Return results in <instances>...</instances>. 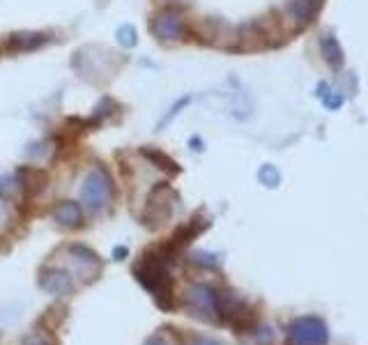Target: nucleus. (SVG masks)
Masks as SVG:
<instances>
[{
	"label": "nucleus",
	"instance_id": "4",
	"mask_svg": "<svg viewBox=\"0 0 368 345\" xmlns=\"http://www.w3.org/2000/svg\"><path fill=\"white\" fill-rule=\"evenodd\" d=\"M288 345H330V327L315 315L295 318L288 324Z\"/></svg>",
	"mask_w": 368,
	"mask_h": 345
},
{
	"label": "nucleus",
	"instance_id": "21",
	"mask_svg": "<svg viewBox=\"0 0 368 345\" xmlns=\"http://www.w3.org/2000/svg\"><path fill=\"white\" fill-rule=\"evenodd\" d=\"M16 189H19L16 177H0V201H3V198L14 196Z\"/></svg>",
	"mask_w": 368,
	"mask_h": 345
},
{
	"label": "nucleus",
	"instance_id": "13",
	"mask_svg": "<svg viewBox=\"0 0 368 345\" xmlns=\"http://www.w3.org/2000/svg\"><path fill=\"white\" fill-rule=\"evenodd\" d=\"M320 46H322V56H325V60L330 63L332 67H341V65H343V51H341L336 37L325 35V37H322Z\"/></svg>",
	"mask_w": 368,
	"mask_h": 345
},
{
	"label": "nucleus",
	"instance_id": "18",
	"mask_svg": "<svg viewBox=\"0 0 368 345\" xmlns=\"http://www.w3.org/2000/svg\"><path fill=\"white\" fill-rule=\"evenodd\" d=\"M163 331H166V334H161V329H159V334L148 336L143 345H180V338L182 336L177 334L173 327H163Z\"/></svg>",
	"mask_w": 368,
	"mask_h": 345
},
{
	"label": "nucleus",
	"instance_id": "20",
	"mask_svg": "<svg viewBox=\"0 0 368 345\" xmlns=\"http://www.w3.org/2000/svg\"><path fill=\"white\" fill-rule=\"evenodd\" d=\"M258 180L260 184H265L267 189H276L279 187V182H281V172L274 168V166H262V168L258 170Z\"/></svg>",
	"mask_w": 368,
	"mask_h": 345
},
{
	"label": "nucleus",
	"instance_id": "22",
	"mask_svg": "<svg viewBox=\"0 0 368 345\" xmlns=\"http://www.w3.org/2000/svg\"><path fill=\"white\" fill-rule=\"evenodd\" d=\"M117 39H120L122 46H134L136 44V30L131 28V25H122V28L117 30Z\"/></svg>",
	"mask_w": 368,
	"mask_h": 345
},
{
	"label": "nucleus",
	"instance_id": "25",
	"mask_svg": "<svg viewBox=\"0 0 368 345\" xmlns=\"http://www.w3.org/2000/svg\"><path fill=\"white\" fill-rule=\"evenodd\" d=\"M5 221H10V214H8V210H5V203L0 201V225H3Z\"/></svg>",
	"mask_w": 368,
	"mask_h": 345
},
{
	"label": "nucleus",
	"instance_id": "14",
	"mask_svg": "<svg viewBox=\"0 0 368 345\" xmlns=\"http://www.w3.org/2000/svg\"><path fill=\"white\" fill-rule=\"evenodd\" d=\"M46 42L44 35H35V32H23V35H12L10 39V49L14 51H28V49H37Z\"/></svg>",
	"mask_w": 368,
	"mask_h": 345
},
{
	"label": "nucleus",
	"instance_id": "24",
	"mask_svg": "<svg viewBox=\"0 0 368 345\" xmlns=\"http://www.w3.org/2000/svg\"><path fill=\"white\" fill-rule=\"evenodd\" d=\"M129 258V249L127 247H115L113 249V260L115 263H122V260H127Z\"/></svg>",
	"mask_w": 368,
	"mask_h": 345
},
{
	"label": "nucleus",
	"instance_id": "15",
	"mask_svg": "<svg viewBox=\"0 0 368 345\" xmlns=\"http://www.w3.org/2000/svg\"><path fill=\"white\" fill-rule=\"evenodd\" d=\"M14 345H58V341L54 338V334H49V331L35 327L32 331H28L25 336H21Z\"/></svg>",
	"mask_w": 368,
	"mask_h": 345
},
{
	"label": "nucleus",
	"instance_id": "5",
	"mask_svg": "<svg viewBox=\"0 0 368 345\" xmlns=\"http://www.w3.org/2000/svg\"><path fill=\"white\" fill-rule=\"evenodd\" d=\"M177 203V194L168 184L159 182L150 191L148 196V208H146V223L150 230H159L168 223V219L173 216V205Z\"/></svg>",
	"mask_w": 368,
	"mask_h": 345
},
{
	"label": "nucleus",
	"instance_id": "10",
	"mask_svg": "<svg viewBox=\"0 0 368 345\" xmlns=\"http://www.w3.org/2000/svg\"><path fill=\"white\" fill-rule=\"evenodd\" d=\"M207 225H209V221H205V219H203L200 214H196V216L189 219V221L184 223V225H180V228L175 230L173 237H170L168 242L173 244L177 251H182L184 247H189V244H192L196 237H198L203 230L207 228Z\"/></svg>",
	"mask_w": 368,
	"mask_h": 345
},
{
	"label": "nucleus",
	"instance_id": "7",
	"mask_svg": "<svg viewBox=\"0 0 368 345\" xmlns=\"http://www.w3.org/2000/svg\"><path fill=\"white\" fill-rule=\"evenodd\" d=\"M65 251L69 254L71 265L76 267L83 283H90V281H97V278H100L104 263L97 251H92L90 247H85V244H67Z\"/></svg>",
	"mask_w": 368,
	"mask_h": 345
},
{
	"label": "nucleus",
	"instance_id": "1",
	"mask_svg": "<svg viewBox=\"0 0 368 345\" xmlns=\"http://www.w3.org/2000/svg\"><path fill=\"white\" fill-rule=\"evenodd\" d=\"M180 251L173 244H157V247L143 251L141 260L134 265V278L152 295L157 309L163 313H173L177 309V297L173 293V276L170 265L177 260Z\"/></svg>",
	"mask_w": 368,
	"mask_h": 345
},
{
	"label": "nucleus",
	"instance_id": "9",
	"mask_svg": "<svg viewBox=\"0 0 368 345\" xmlns=\"http://www.w3.org/2000/svg\"><path fill=\"white\" fill-rule=\"evenodd\" d=\"M51 214H54V221L58 225H62V228H67V230L83 228V210H81V205L74 201H60Z\"/></svg>",
	"mask_w": 368,
	"mask_h": 345
},
{
	"label": "nucleus",
	"instance_id": "3",
	"mask_svg": "<svg viewBox=\"0 0 368 345\" xmlns=\"http://www.w3.org/2000/svg\"><path fill=\"white\" fill-rule=\"evenodd\" d=\"M214 290L216 288L207 283H192L184 290L182 307L196 320H203L207 324H219V318H216V309H214Z\"/></svg>",
	"mask_w": 368,
	"mask_h": 345
},
{
	"label": "nucleus",
	"instance_id": "19",
	"mask_svg": "<svg viewBox=\"0 0 368 345\" xmlns=\"http://www.w3.org/2000/svg\"><path fill=\"white\" fill-rule=\"evenodd\" d=\"M192 265H196V267H203V269H216L219 267V256L214 254H207V251H196V254H192Z\"/></svg>",
	"mask_w": 368,
	"mask_h": 345
},
{
	"label": "nucleus",
	"instance_id": "2",
	"mask_svg": "<svg viewBox=\"0 0 368 345\" xmlns=\"http://www.w3.org/2000/svg\"><path fill=\"white\" fill-rule=\"evenodd\" d=\"M111 196H113V182H111L108 170L97 166V168L85 177V182L81 187V201L92 214H100V212L106 210Z\"/></svg>",
	"mask_w": 368,
	"mask_h": 345
},
{
	"label": "nucleus",
	"instance_id": "23",
	"mask_svg": "<svg viewBox=\"0 0 368 345\" xmlns=\"http://www.w3.org/2000/svg\"><path fill=\"white\" fill-rule=\"evenodd\" d=\"M180 345H221L216 338H209V336H189V338H180Z\"/></svg>",
	"mask_w": 368,
	"mask_h": 345
},
{
	"label": "nucleus",
	"instance_id": "12",
	"mask_svg": "<svg viewBox=\"0 0 368 345\" xmlns=\"http://www.w3.org/2000/svg\"><path fill=\"white\" fill-rule=\"evenodd\" d=\"M67 315H69V307H67V304L56 302L54 307H49L42 315L37 318L35 327L44 329V331H49V334H54V331L60 329V324H62L65 320H67Z\"/></svg>",
	"mask_w": 368,
	"mask_h": 345
},
{
	"label": "nucleus",
	"instance_id": "8",
	"mask_svg": "<svg viewBox=\"0 0 368 345\" xmlns=\"http://www.w3.org/2000/svg\"><path fill=\"white\" fill-rule=\"evenodd\" d=\"M182 30H184L182 14L175 10L159 12L152 21V32H154V37H159V39H177V37H182Z\"/></svg>",
	"mask_w": 368,
	"mask_h": 345
},
{
	"label": "nucleus",
	"instance_id": "16",
	"mask_svg": "<svg viewBox=\"0 0 368 345\" xmlns=\"http://www.w3.org/2000/svg\"><path fill=\"white\" fill-rule=\"evenodd\" d=\"M143 155H146L150 162H152L157 168H161V170H170L173 175H177L180 172V166H177L173 159L170 157H166L163 152H159V150H152V148H148V150H143Z\"/></svg>",
	"mask_w": 368,
	"mask_h": 345
},
{
	"label": "nucleus",
	"instance_id": "6",
	"mask_svg": "<svg viewBox=\"0 0 368 345\" xmlns=\"http://www.w3.org/2000/svg\"><path fill=\"white\" fill-rule=\"evenodd\" d=\"M37 283L44 293H49L54 297H71L76 293L74 274L65 267H51V265H44V267L37 271Z\"/></svg>",
	"mask_w": 368,
	"mask_h": 345
},
{
	"label": "nucleus",
	"instance_id": "17",
	"mask_svg": "<svg viewBox=\"0 0 368 345\" xmlns=\"http://www.w3.org/2000/svg\"><path fill=\"white\" fill-rule=\"evenodd\" d=\"M290 12L295 19H299L301 23H306V21H311L315 14V5H313V0H292Z\"/></svg>",
	"mask_w": 368,
	"mask_h": 345
},
{
	"label": "nucleus",
	"instance_id": "11",
	"mask_svg": "<svg viewBox=\"0 0 368 345\" xmlns=\"http://www.w3.org/2000/svg\"><path fill=\"white\" fill-rule=\"evenodd\" d=\"M16 184H19V191H23L25 196H35L37 191L44 189L46 172L30 168V166H23V168L16 170Z\"/></svg>",
	"mask_w": 368,
	"mask_h": 345
}]
</instances>
